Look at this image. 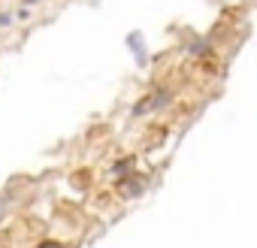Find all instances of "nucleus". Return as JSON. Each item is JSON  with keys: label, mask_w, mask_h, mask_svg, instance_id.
<instances>
[{"label": "nucleus", "mask_w": 257, "mask_h": 248, "mask_svg": "<svg viewBox=\"0 0 257 248\" xmlns=\"http://www.w3.org/2000/svg\"><path fill=\"white\" fill-rule=\"evenodd\" d=\"M40 248H61V245H58V242H43Z\"/></svg>", "instance_id": "f257e3e1"}]
</instances>
